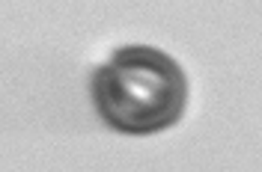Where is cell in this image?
I'll return each instance as SVG.
<instances>
[{"instance_id":"1","label":"cell","mask_w":262,"mask_h":172,"mask_svg":"<svg viewBox=\"0 0 262 172\" xmlns=\"http://www.w3.org/2000/svg\"><path fill=\"white\" fill-rule=\"evenodd\" d=\"M90 92L104 125L119 134L146 137L182 119L188 86L173 57L158 47L131 45L98 65Z\"/></svg>"}]
</instances>
